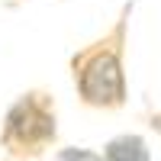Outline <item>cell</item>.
I'll return each instance as SVG.
<instances>
[{"label": "cell", "mask_w": 161, "mask_h": 161, "mask_svg": "<svg viewBox=\"0 0 161 161\" xmlns=\"http://www.w3.org/2000/svg\"><path fill=\"white\" fill-rule=\"evenodd\" d=\"M58 136V126H55V103H52L48 93H23L7 110L3 116V132H0V142L7 145L13 155L19 158H32L52 145Z\"/></svg>", "instance_id": "2"}, {"label": "cell", "mask_w": 161, "mask_h": 161, "mask_svg": "<svg viewBox=\"0 0 161 161\" xmlns=\"http://www.w3.org/2000/svg\"><path fill=\"white\" fill-rule=\"evenodd\" d=\"M103 161H148V145L142 136H116L103 145Z\"/></svg>", "instance_id": "3"}, {"label": "cell", "mask_w": 161, "mask_h": 161, "mask_svg": "<svg viewBox=\"0 0 161 161\" xmlns=\"http://www.w3.org/2000/svg\"><path fill=\"white\" fill-rule=\"evenodd\" d=\"M126 19H129V7L123 10V16L110 29V36L97 39L93 45L80 48L71 58V74H74L77 97L87 106L116 110V106L126 103V71H123Z\"/></svg>", "instance_id": "1"}, {"label": "cell", "mask_w": 161, "mask_h": 161, "mask_svg": "<svg viewBox=\"0 0 161 161\" xmlns=\"http://www.w3.org/2000/svg\"><path fill=\"white\" fill-rule=\"evenodd\" d=\"M55 161H103V155L90 152V148H61Z\"/></svg>", "instance_id": "4"}]
</instances>
